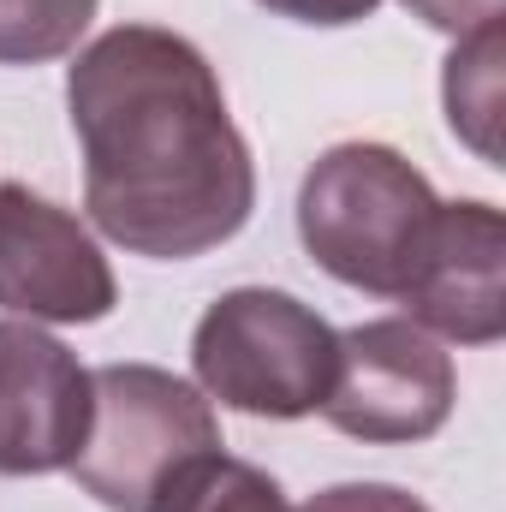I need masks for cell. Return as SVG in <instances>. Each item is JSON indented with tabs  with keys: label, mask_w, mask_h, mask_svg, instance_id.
I'll use <instances>...</instances> for the list:
<instances>
[{
	"label": "cell",
	"mask_w": 506,
	"mask_h": 512,
	"mask_svg": "<svg viewBox=\"0 0 506 512\" xmlns=\"http://www.w3.org/2000/svg\"><path fill=\"white\" fill-rule=\"evenodd\" d=\"M411 18H423L429 30H447V36H471L483 24L501 18V0H399Z\"/></svg>",
	"instance_id": "obj_13"
},
{
	"label": "cell",
	"mask_w": 506,
	"mask_h": 512,
	"mask_svg": "<svg viewBox=\"0 0 506 512\" xmlns=\"http://www.w3.org/2000/svg\"><path fill=\"white\" fill-rule=\"evenodd\" d=\"M459 399L453 358L435 334H423L405 316L358 322L334 340V382L322 399V417L364 441V447H405L429 441Z\"/></svg>",
	"instance_id": "obj_5"
},
{
	"label": "cell",
	"mask_w": 506,
	"mask_h": 512,
	"mask_svg": "<svg viewBox=\"0 0 506 512\" xmlns=\"http://www.w3.org/2000/svg\"><path fill=\"white\" fill-rule=\"evenodd\" d=\"M441 197L387 143H334L298 185V239L340 286L399 298L429 251Z\"/></svg>",
	"instance_id": "obj_2"
},
{
	"label": "cell",
	"mask_w": 506,
	"mask_h": 512,
	"mask_svg": "<svg viewBox=\"0 0 506 512\" xmlns=\"http://www.w3.org/2000/svg\"><path fill=\"white\" fill-rule=\"evenodd\" d=\"M334 340L340 334L292 292L239 286L203 310L191 334V370L209 399L292 423L322 411L334 382Z\"/></svg>",
	"instance_id": "obj_4"
},
{
	"label": "cell",
	"mask_w": 506,
	"mask_h": 512,
	"mask_svg": "<svg viewBox=\"0 0 506 512\" xmlns=\"http://www.w3.org/2000/svg\"><path fill=\"white\" fill-rule=\"evenodd\" d=\"M256 6H268L274 18H292V24H364L370 12H376L381 0H256Z\"/></svg>",
	"instance_id": "obj_14"
},
{
	"label": "cell",
	"mask_w": 506,
	"mask_h": 512,
	"mask_svg": "<svg viewBox=\"0 0 506 512\" xmlns=\"http://www.w3.org/2000/svg\"><path fill=\"white\" fill-rule=\"evenodd\" d=\"M203 453H221V423L203 387L155 364L90 370V429L66 465L84 495L108 512H149L155 495Z\"/></svg>",
	"instance_id": "obj_3"
},
{
	"label": "cell",
	"mask_w": 506,
	"mask_h": 512,
	"mask_svg": "<svg viewBox=\"0 0 506 512\" xmlns=\"http://www.w3.org/2000/svg\"><path fill=\"white\" fill-rule=\"evenodd\" d=\"M120 304V280L90 227L36 197L30 185H0V310L24 322H102Z\"/></svg>",
	"instance_id": "obj_6"
},
{
	"label": "cell",
	"mask_w": 506,
	"mask_h": 512,
	"mask_svg": "<svg viewBox=\"0 0 506 512\" xmlns=\"http://www.w3.org/2000/svg\"><path fill=\"white\" fill-rule=\"evenodd\" d=\"M441 96H447V126L453 137H465L489 167H501V18L459 36V48L447 54V78H441Z\"/></svg>",
	"instance_id": "obj_9"
},
{
	"label": "cell",
	"mask_w": 506,
	"mask_h": 512,
	"mask_svg": "<svg viewBox=\"0 0 506 512\" xmlns=\"http://www.w3.org/2000/svg\"><path fill=\"white\" fill-rule=\"evenodd\" d=\"M102 0H0V66H42L78 48Z\"/></svg>",
	"instance_id": "obj_11"
},
{
	"label": "cell",
	"mask_w": 506,
	"mask_h": 512,
	"mask_svg": "<svg viewBox=\"0 0 506 512\" xmlns=\"http://www.w3.org/2000/svg\"><path fill=\"white\" fill-rule=\"evenodd\" d=\"M298 512H429L417 495L393 489V483H334L322 495H310Z\"/></svg>",
	"instance_id": "obj_12"
},
{
	"label": "cell",
	"mask_w": 506,
	"mask_h": 512,
	"mask_svg": "<svg viewBox=\"0 0 506 512\" xmlns=\"http://www.w3.org/2000/svg\"><path fill=\"white\" fill-rule=\"evenodd\" d=\"M405 322L459 346H495L506 334V221L495 203H441L429 251L417 262Z\"/></svg>",
	"instance_id": "obj_8"
},
{
	"label": "cell",
	"mask_w": 506,
	"mask_h": 512,
	"mask_svg": "<svg viewBox=\"0 0 506 512\" xmlns=\"http://www.w3.org/2000/svg\"><path fill=\"white\" fill-rule=\"evenodd\" d=\"M149 512H298L286 501V489L245 459H227V453H203L191 459Z\"/></svg>",
	"instance_id": "obj_10"
},
{
	"label": "cell",
	"mask_w": 506,
	"mask_h": 512,
	"mask_svg": "<svg viewBox=\"0 0 506 512\" xmlns=\"http://www.w3.org/2000/svg\"><path fill=\"white\" fill-rule=\"evenodd\" d=\"M90 429V370L36 322H0V477L66 471Z\"/></svg>",
	"instance_id": "obj_7"
},
{
	"label": "cell",
	"mask_w": 506,
	"mask_h": 512,
	"mask_svg": "<svg viewBox=\"0 0 506 512\" xmlns=\"http://www.w3.org/2000/svg\"><path fill=\"white\" fill-rule=\"evenodd\" d=\"M84 209L131 256L191 262L245 233L256 161L215 66L161 24H114L66 72Z\"/></svg>",
	"instance_id": "obj_1"
}]
</instances>
